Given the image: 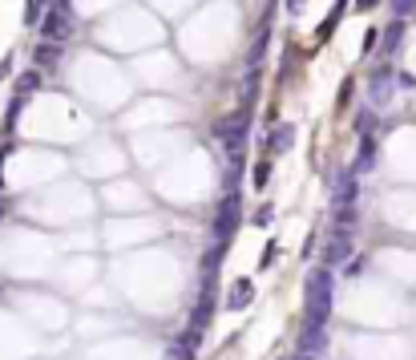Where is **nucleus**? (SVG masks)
Wrapping results in <instances>:
<instances>
[{"mask_svg": "<svg viewBox=\"0 0 416 360\" xmlns=\"http://www.w3.org/2000/svg\"><path fill=\"white\" fill-rule=\"evenodd\" d=\"M327 311H332V271L323 263L307 279V316H311V324H327Z\"/></svg>", "mask_w": 416, "mask_h": 360, "instance_id": "obj_1", "label": "nucleus"}, {"mask_svg": "<svg viewBox=\"0 0 416 360\" xmlns=\"http://www.w3.org/2000/svg\"><path fill=\"white\" fill-rule=\"evenodd\" d=\"M77 33V25H73V13H65V8H53L45 17V25H41V37L45 41H65V37Z\"/></svg>", "mask_w": 416, "mask_h": 360, "instance_id": "obj_2", "label": "nucleus"}, {"mask_svg": "<svg viewBox=\"0 0 416 360\" xmlns=\"http://www.w3.org/2000/svg\"><path fill=\"white\" fill-rule=\"evenodd\" d=\"M235 227H239V195H226L223 207H219L214 231H219V239H226V235H235Z\"/></svg>", "mask_w": 416, "mask_h": 360, "instance_id": "obj_3", "label": "nucleus"}, {"mask_svg": "<svg viewBox=\"0 0 416 360\" xmlns=\"http://www.w3.org/2000/svg\"><path fill=\"white\" fill-rule=\"evenodd\" d=\"M401 82V77H396V73H392V69H376V77H372V101H376V105H384L388 98H392V94H396V89H392V85Z\"/></svg>", "mask_w": 416, "mask_h": 360, "instance_id": "obj_4", "label": "nucleus"}, {"mask_svg": "<svg viewBox=\"0 0 416 360\" xmlns=\"http://www.w3.org/2000/svg\"><path fill=\"white\" fill-rule=\"evenodd\" d=\"M242 130H247V122H242V117H223V122L214 126V134H219V138H223L230 150L242 146Z\"/></svg>", "mask_w": 416, "mask_h": 360, "instance_id": "obj_5", "label": "nucleus"}, {"mask_svg": "<svg viewBox=\"0 0 416 360\" xmlns=\"http://www.w3.org/2000/svg\"><path fill=\"white\" fill-rule=\"evenodd\" d=\"M251 300H255V283H251V279H235V288H230V295H226V308L239 311V308H247Z\"/></svg>", "mask_w": 416, "mask_h": 360, "instance_id": "obj_6", "label": "nucleus"}, {"mask_svg": "<svg viewBox=\"0 0 416 360\" xmlns=\"http://www.w3.org/2000/svg\"><path fill=\"white\" fill-rule=\"evenodd\" d=\"M372 166H376V138H372V134H364V142H360V154H356L352 170H356V174H368Z\"/></svg>", "mask_w": 416, "mask_h": 360, "instance_id": "obj_7", "label": "nucleus"}, {"mask_svg": "<svg viewBox=\"0 0 416 360\" xmlns=\"http://www.w3.org/2000/svg\"><path fill=\"white\" fill-rule=\"evenodd\" d=\"M352 198H356V170H348L336 179V207H352Z\"/></svg>", "mask_w": 416, "mask_h": 360, "instance_id": "obj_8", "label": "nucleus"}, {"mask_svg": "<svg viewBox=\"0 0 416 360\" xmlns=\"http://www.w3.org/2000/svg\"><path fill=\"white\" fill-rule=\"evenodd\" d=\"M348 255H352V243H348V235L339 231V235H336V243L323 251V263H344Z\"/></svg>", "mask_w": 416, "mask_h": 360, "instance_id": "obj_9", "label": "nucleus"}, {"mask_svg": "<svg viewBox=\"0 0 416 360\" xmlns=\"http://www.w3.org/2000/svg\"><path fill=\"white\" fill-rule=\"evenodd\" d=\"M401 37H404V20L396 17L392 25H388L384 33H380V41H384V53H396V45H401Z\"/></svg>", "mask_w": 416, "mask_h": 360, "instance_id": "obj_10", "label": "nucleus"}, {"mask_svg": "<svg viewBox=\"0 0 416 360\" xmlns=\"http://www.w3.org/2000/svg\"><path fill=\"white\" fill-rule=\"evenodd\" d=\"M57 53H61V41H45V45L37 49V57H32V61L48 69V65H57Z\"/></svg>", "mask_w": 416, "mask_h": 360, "instance_id": "obj_11", "label": "nucleus"}, {"mask_svg": "<svg viewBox=\"0 0 416 360\" xmlns=\"http://www.w3.org/2000/svg\"><path fill=\"white\" fill-rule=\"evenodd\" d=\"M37 89H41V73H37V69L16 82V94H20V98H29V94H37Z\"/></svg>", "mask_w": 416, "mask_h": 360, "instance_id": "obj_12", "label": "nucleus"}, {"mask_svg": "<svg viewBox=\"0 0 416 360\" xmlns=\"http://www.w3.org/2000/svg\"><path fill=\"white\" fill-rule=\"evenodd\" d=\"M41 8H45V0H25V25H29V29H37Z\"/></svg>", "mask_w": 416, "mask_h": 360, "instance_id": "obj_13", "label": "nucleus"}, {"mask_svg": "<svg viewBox=\"0 0 416 360\" xmlns=\"http://www.w3.org/2000/svg\"><path fill=\"white\" fill-rule=\"evenodd\" d=\"M291 138H295V130H291V126H279V130L271 134V150H283Z\"/></svg>", "mask_w": 416, "mask_h": 360, "instance_id": "obj_14", "label": "nucleus"}, {"mask_svg": "<svg viewBox=\"0 0 416 360\" xmlns=\"http://www.w3.org/2000/svg\"><path fill=\"white\" fill-rule=\"evenodd\" d=\"M416 13V0H392V17H412Z\"/></svg>", "mask_w": 416, "mask_h": 360, "instance_id": "obj_15", "label": "nucleus"}, {"mask_svg": "<svg viewBox=\"0 0 416 360\" xmlns=\"http://www.w3.org/2000/svg\"><path fill=\"white\" fill-rule=\"evenodd\" d=\"M271 214H275V207H271V202H263V207L251 214V223H255V227H267V223H271Z\"/></svg>", "mask_w": 416, "mask_h": 360, "instance_id": "obj_16", "label": "nucleus"}, {"mask_svg": "<svg viewBox=\"0 0 416 360\" xmlns=\"http://www.w3.org/2000/svg\"><path fill=\"white\" fill-rule=\"evenodd\" d=\"M372 126H376L372 110H360V117H356V130H360V134H372Z\"/></svg>", "mask_w": 416, "mask_h": 360, "instance_id": "obj_17", "label": "nucleus"}, {"mask_svg": "<svg viewBox=\"0 0 416 360\" xmlns=\"http://www.w3.org/2000/svg\"><path fill=\"white\" fill-rule=\"evenodd\" d=\"M267 182H271V162H259V166H255V186L263 191Z\"/></svg>", "mask_w": 416, "mask_h": 360, "instance_id": "obj_18", "label": "nucleus"}, {"mask_svg": "<svg viewBox=\"0 0 416 360\" xmlns=\"http://www.w3.org/2000/svg\"><path fill=\"white\" fill-rule=\"evenodd\" d=\"M190 340V336H186ZM186 340H178L174 348H170V360H190V348H186Z\"/></svg>", "mask_w": 416, "mask_h": 360, "instance_id": "obj_19", "label": "nucleus"}, {"mask_svg": "<svg viewBox=\"0 0 416 360\" xmlns=\"http://www.w3.org/2000/svg\"><path fill=\"white\" fill-rule=\"evenodd\" d=\"M287 13H291V17H304V13H307V0H287Z\"/></svg>", "mask_w": 416, "mask_h": 360, "instance_id": "obj_20", "label": "nucleus"}, {"mask_svg": "<svg viewBox=\"0 0 416 360\" xmlns=\"http://www.w3.org/2000/svg\"><path fill=\"white\" fill-rule=\"evenodd\" d=\"M275 251H279V247H267V251L259 255V267H271V263H275Z\"/></svg>", "mask_w": 416, "mask_h": 360, "instance_id": "obj_21", "label": "nucleus"}, {"mask_svg": "<svg viewBox=\"0 0 416 360\" xmlns=\"http://www.w3.org/2000/svg\"><path fill=\"white\" fill-rule=\"evenodd\" d=\"M380 0H356V13H368V8H376Z\"/></svg>", "mask_w": 416, "mask_h": 360, "instance_id": "obj_22", "label": "nucleus"}]
</instances>
